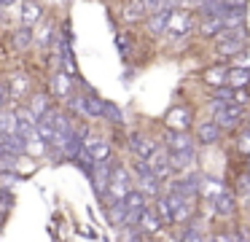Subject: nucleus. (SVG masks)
<instances>
[{"label":"nucleus","instance_id":"obj_24","mask_svg":"<svg viewBox=\"0 0 250 242\" xmlns=\"http://www.w3.org/2000/svg\"><path fill=\"white\" fill-rule=\"evenodd\" d=\"M245 51V41H218L215 54L218 57H239Z\"/></svg>","mask_w":250,"mask_h":242},{"label":"nucleus","instance_id":"obj_11","mask_svg":"<svg viewBox=\"0 0 250 242\" xmlns=\"http://www.w3.org/2000/svg\"><path fill=\"white\" fill-rule=\"evenodd\" d=\"M221 134H223V129L218 127L215 121H202L199 127H196V143H202V145H215L218 140H221Z\"/></svg>","mask_w":250,"mask_h":242},{"label":"nucleus","instance_id":"obj_20","mask_svg":"<svg viewBox=\"0 0 250 242\" xmlns=\"http://www.w3.org/2000/svg\"><path fill=\"white\" fill-rule=\"evenodd\" d=\"M223 191H226V188H223V183L218 180V177H202V183H199V197L215 202V199L221 197Z\"/></svg>","mask_w":250,"mask_h":242},{"label":"nucleus","instance_id":"obj_32","mask_svg":"<svg viewBox=\"0 0 250 242\" xmlns=\"http://www.w3.org/2000/svg\"><path fill=\"white\" fill-rule=\"evenodd\" d=\"M110 220L119 223V226H126V207H124V202H113V204H110Z\"/></svg>","mask_w":250,"mask_h":242},{"label":"nucleus","instance_id":"obj_39","mask_svg":"<svg viewBox=\"0 0 250 242\" xmlns=\"http://www.w3.org/2000/svg\"><path fill=\"white\" fill-rule=\"evenodd\" d=\"M234 242H250V231L245 226H237L234 229Z\"/></svg>","mask_w":250,"mask_h":242},{"label":"nucleus","instance_id":"obj_1","mask_svg":"<svg viewBox=\"0 0 250 242\" xmlns=\"http://www.w3.org/2000/svg\"><path fill=\"white\" fill-rule=\"evenodd\" d=\"M70 108H73V110H78L81 116L103 118L105 100H103V97H97L94 91H83V94H73V97H70Z\"/></svg>","mask_w":250,"mask_h":242},{"label":"nucleus","instance_id":"obj_7","mask_svg":"<svg viewBox=\"0 0 250 242\" xmlns=\"http://www.w3.org/2000/svg\"><path fill=\"white\" fill-rule=\"evenodd\" d=\"M242 118H245V108L226 105V108H215V118H212V121L221 129H234V127H239Z\"/></svg>","mask_w":250,"mask_h":242},{"label":"nucleus","instance_id":"obj_28","mask_svg":"<svg viewBox=\"0 0 250 242\" xmlns=\"http://www.w3.org/2000/svg\"><path fill=\"white\" fill-rule=\"evenodd\" d=\"M33 35L35 32L30 30V27H19V30L14 32V48H27L30 43H33Z\"/></svg>","mask_w":250,"mask_h":242},{"label":"nucleus","instance_id":"obj_19","mask_svg":"<svg viewBox=\"0 0 250 242\" xmlns=\"http://www.w3.org/2000/svg\"><path fill=\"white\" fill-rule=\"evenodd\" d=\"M51 91H54L57 97H73V75H67L65 70H60V73L51 78Z\"/></svg>","mask_w":250,"mask_h":242},{"label":"nucleus","instance_id":"obj_5","mask_svg":"<svg viewBox=\"0 0 250 242\" xmlns=\"http://www.w3.org/2000/svg\"><path fill=\"white\" fill-rule=\"evenodd\" d=\"M110 172H113V161H103V164H94L92 170V183H94V194L100 199L108 197V188H110Z\"/></svg>","mask_w":250,"mask_h":242},{"label":"nucleus","instance_id":"obj_3","mask_svg":"<svg viewBox=\"0 0 250 242\" xmlns=\"http://www.w3.org/2000/svg\"><path fill=\"white\" fill-rule=\"evenodd\" d=\"M135 175H137V186H140L137 191L140 194H146V197H156V199L162 197V180L148 170L146 161H140V159L135 161Z\"/></svg>","mask_w":250,"mask_h":242},{"label":"nucleus","instance_id":"obj_40","mask_svg":"<svg viewBox=\"0 0 250 242\" xmlns=\"http://www.w3.org/2000/svg\"><path fill=\"white\" fill-rule=\"evenodd\" d=\"M8 102V86L6 84H0V110H3V105Z\"/></svg>","mask_w":250,"mask_h":242},{"label":"nucleus","instance_id":"obj_34","mask_svg":"<svg viewBox=\"0 0 250 242\" xmlns=\"http://www.w3.org/2000/svg\"><path fill=\"white\" fill-rule=\"evenodd\" d=\"M17 172V159L14 156H0V175H14Z\"/></svg>","mask_w":250,"mask_h":242},{"label":"nucleus","instance_id":"obj_10","mask_svg":"<svg viewBox=\"0 0 250 242\" xmlns=\"http://www.w3.org/2000/svg\"><path fill=\"white\" fill-rule=\"evenodd\" d=\"M129 145H132V151H135V156H137L140 161H148L153 154H156V148H159V145L153 143V140L143 137V134H137V132L129 137Z\"/></svg>","mask_w":250,"mask_h":242},{"label":"nucleus","instance_id":"obj_31","mask_svg":"<svg viewBox=\"0 0 250 242\" xmlns=\"http://www.w3.org/2000/svg\"><path fill=\"white\" fill-rule=\"evenodd\" d=\"M103 118H108L110 124H124V113L113 105V102L105 100V110H103Z\"/></svg>","mask_w":250,"mask_h":242},{"label":"nucleus","instance_id":"obj_8","mask_svg":"<svg viewBox=\"0 0 250 242\" xmlns=\"http://www.w3.org/2000/svg\"><path fill=\"white\" fill-rule=\"evenodd\" d=\"M83 151L89 154V159H92L94 164L110 161V143H108V140H103V137H86Z\"/></svg>","mask_w":250,"mask_h":242},{"label":"nucleus","instance_id":"obj_17","mask_svg":"<svg viewBox=\"0 0 250 242\" xmlns=\"http://www.w3.org/2000/svg\"><path fill=\"white\" fill-rule=\"evenodd\" d=\"M188 30H191V14H186V11H172V14H169L167 32H172V35H186Z\"/></svg>","mask_w":250,"mask_h":242},{"label":"nucleus","instance_id":"obj_12","mask_svg":"<svg viewBox=\"0 0 250 242\" xmlns=\"http://www.w3.org/2000/svg\"><path fill=\"white\" fill-rule=\"evenodd\" d=\"M167 151H169V154L194 151V140H191L188 132H167Z\"/></svg>","mask_w":250,"mask_h":242},{"label":"nucleus","instance_id":"obj_18","mask_svg":"<svg viewBox=\"0 0 250 242\" xmlns=\"http://www.w3.org/2000/svg\"><path fill=\"white\" fill-rule=\"evenodd\" d=\"M229 89L234 91H242L250 86V67H229V81H226Z\"/></svg>","mask_w":250,"mask_h":242},{"label":"nucleus","instance_id":"obj_23","mask_svg":"<svg viewBox=\"0 0 250 242\" xmlns=\"http://www.w3.org/2000/svg\"><path fill=\"white\" fill-rule=\"evenodd\" d=\"M27 110L35 116V121H41V118H43V116H49V113L54 110V108H51L49 97H43V94H35V97H33V102L27 105Z\"/></svg>","mask_w":250,"mask_h":242},{"label":"nucleus","instance_id":"obj_29","mask_svg":"<svg viewBox=\"0 0 250 242\" xmlns=\"http://www.w3.org/2000/svg\"><path fill=\"white\" fill-rule=\"evenodd\" d=\"M156 218L162 220V223H172V210H169V202H167V197H159L156 199Z\"/></svg>","mask_w":250,"mask_h":242},{"label":"nucleus","instance_id":"obj_26","mask_svg":"<svg viewBox=\"0 0 250 242\" xmlns=\"http://www.w3.org/2000/svg\"><path fill=\"white\" fill-rule=\"evenodd\" d=\"M51 32H54V27H51V22H43V24L38 27V32L33 35V41L38 43L41 48H46V46H51V38H54Z\"/></svg>","mask_w":250,"mask_h":242},{"label":"nucleus","instance_id":"obj_9","mask_svg":"<svg viewBox=\"0 0 250 242\" xmlns=\"http://www.w3.org/2000/svg\"><path fill=\"white\" fill-rule=\"evenodd\" d=\"M146 164H148V170H151L153 175L159 177V180H167L169 172H172V167H169V154H167V148H156V154H153L151 159L146 161Z\"/></svg>","mask_w":250,"mask_h":242},{"label":"nucleus","instance_id":"obj_2","mask_svg":"<svg viewBox=\"0 0 250 242\" xmlns=\"http://www.w3.org/2000/svg\"><path fill=\"white\" fill-rule=\"evenodd\" d=\"M135 191L132 188V175L124 164H113V172H110V188L108 194L113 197V202H124L129 194Z\"/></svg>","mask_w":250,"mask_h":242},{"label":"nucleus","instance_id":"obj_36","mask_svg":"<svg viewBox=\"0 0 250 242\" xmlns=\"http://www.w3.org/2000/svg\"><path fill=\"white\" fill-rule=\"evenodd\" d=\"M237 151H239L242 156H250V129L237 137Z\"/></svg>","mask_w":250,"mask_h":242},{"label":"nucleus","instance_id":"obj_37","mask_svg":"<svg viewBox=\"0 0 250 242\" xmlns=\"http://www.w3.org/2000/svg\"><path fill=\"white\" fill-rule=\"evenodd\" d=\"M210 242H234V231H229V229H218V231H212Z\"/></svg>","mask_w":250,"mask_h":242},{"label":"nucleus","instance_id":"obj_15","mask_svg":"<svg viewBox=\"0 0 250 242\" xmlns=\"http://www.w3.org/2000/svg\"><path fill=\"white\" fill-rule=\"evenodd\" d=\"M229 81V67L226 65H212V67L205 70V84L212 86V89H223Z\"/></svg>","mask_w":250,"mask_h":242},{"label":"nucleus","instance_id":"obj_4","mask_svg":"<svg viewBox=\"0 0 250 242\" xmlns=\"http://www.w3.org/2000/svg\"><path fill=\"white\" fill-rule=\"evenodd\" d=\"M164 124H167L169 132H188L191 129V110L183 105L169 108L167 116H164Z\"/></svg>","mask_w":250,"mask_h":242},{"label":"nucleus","instance_id":"obj_30","mask_svg":"<svg viewBox=\"0 0 250 242\" xmlns=\"http://www.w3.org/2000/svg\"><path fill=\"white\" fill-rule=\"evenodd\" d=\"M140 229H146V231H159L162 229V220L156 218V213H151V210H146V215H143L140 218Z\"/></svg>","mask_w":250,"mask_h":242},{"label":"nucleus","instance_id":"obj_6","mask_svg":"<svg viewBox=\"0 0 250 242\" xmlns=\"http://www.w3.org/2000/svg\"><path fill=\"white\" fill-rule=\"evenodd\" d=\"M167 202H169V210H172V223H183V220H188L191 215H194V202L186 197H180V194H167Z\"/></svg>","mask_w":250,"mask_h":242},{"label":"nucleus","instance_id":"obj_16","mask_svg":"<svg viewBox=\"0 0 250 242\" xmlns=\"http://www.w3.org/2000/svg\"><path fill=\"white\" fill-rule=\"evenodd\" d=\"M6 86H8V97H11V100H22V97L30 91V78L24 73H14Z\"/></svg>","mask_w":250,"mask_h":242},{"label":"nucleus","instance_id":"obj_22","mask_svg":"<svg viewBox=\"0 0 250 242\" xmlns=\"http://www.w3.org/2000/svg\"><path fill=\"white\" fill-rule=\"evenodd\" d=\"M169 154V151H167ZM196 161V154L194 151H183V154H169V167H172V172H183L188 170L191 164Z\"/></svg>","mask_w":250,"mask_h":242},{"label":"nucleus","instance_id":"obj_13","mask_svg":"<svg viewBox=\"0 0 250 242\" xmlns=\"http://www.w3.org/2000/svg\"><path fill=\"white\" fill-rule=\"evenodd\" d=\"M169 14H172V5H169V8H162V11H156V14H148V22H146L148 32H151V35H162V32H167Z\"/></svg>","mask_w":250,"mask_h":242},{"label":"nucleus","instance_id":"obj_25","mask_svg":"<svg viewBox=\"0 0 250 242\" xmlns=\"http://www.w3.org/2000/svg\"><path fill=\"white\" fill-rule=\"evenodd\" d=\"M223 30H226L223 19H202V27H199V32L205 38H221Z\"/></svg>","mask_w":250,"mask_h":242},{"label":"nucleus","instance_id":"obj_38","mask_svg":"<svg viewBox=\"0 0 250 242\" xmlns=\"http://www.w3.org/2000/svg\"><path fill=\"white\" fill-rule=\"evenodd\" d=\"M8 204H11V197H8V194H0V226H3V220H6Z\"/></svg>","mask_w":250,"mask_h":242},{"label":"nucleus","instance_id":"obj_33","mask_svg":"<svg viewBox=\"0 0 250 242\" xmlns=\"http://www.w3.org/2000/svg\"><path fill=\"white\" fill-rule=\"evenodd\" d=\"M237 197L242 199L245 204H250V175H242L237 180Z\"/></svg>","mask_w":250,"mask_h":242},{"label":"nucleus","instance_id":"obj_27","mask_svg":"<svg viewBox=\"0 0 250 242\" xmlns=\"http://www.w3.org/2000/svg\"><path fill=\"white\" fill-rule=\"evenodd\" d=\"M146 3H126L124 5V19L126 22H137V19H143L146 16Z\"/></svg>","mask_w":250,"mask_h":242},{"label":"nucleus","instance_id":"obj_14","mask_svg":"<svg viewBox=\"0 0 250 242\" xmlns=\"http://www.w3.org/2000/svg\"><path fill=\"white\" fill-rule=\"evenodd\" d=\"M212 207H215V215H218V218H231L234 210H237V197H234L231 191H223L221 197L212 202Z\"/></svg>","mask_w":250,"mask_h":242},{"label":"nucleus","instance_id":"obj_21","mask_svg":"<svg viewBox=\"0 0 250 242\" xmlns=\"http://www.w3.org/2000/svg\"><path fill=\"white\" fill-rule=\"evenodd\" d=\"M41 5H35V3H22V8H19V22H22V27H30L33 30V24L35 22H41Z\"/></svg>","mask_w":250,"mask_h":242},{"label":"nucleus","instance_id":"obj_35","mask_svg":"<svg viewBox=\"0 0 250 242\" xmlns=\"http://www.w3.org/2000/svg\"><path fill=\"white\" fill-rule=\"evenodd\" d=\"M180 242H205V237H202V231L196 229V226H188V229L180 234Z\"/></svg>","mask_w":250,"mask_h":242}]
</instances>
